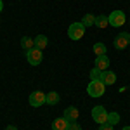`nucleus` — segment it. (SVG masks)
Instances as JSON below:
<instances>
[{"label":"nucleus","instance_id":"423d86ee","mask_svg":"<svg viewBox=\"0 0 130 130\" xmlns=\"http://www.w3.org/2000/svg\"><path fill=\"white\" fill-rule=\"evenodd\" d=\"M47 99V94H43L42 90H35L33 94H30V106L31 108H40L45 104Z\"/></svg>","mask_w":130,"mask_h":130},{"label":"nucleus","instance_id":"dca6fc26","mask_svg":"<svg viewBox=\"0 0 130 130\" xmlns=\"http://www.w3.org/2000/svg\"><path fill=\"white\" fill-rule=\"evenodd\" d=\"M82 24H83L85 28H89V26H95V16H92V14H85L83 19H82Z\"/></svg>","mask_w":130,"mask_h":130},{"label":"nucleus","instance_id":"f03ea898","mask_svg":"<svg viewBox=\"0 0 130 130\" xmlns=\"http://www.w3.org/2000/svg\"><path fill=\"white\" fill-rule=\"evenodd\" d=\"M83 35H85V26L80 23H71L70 28H68V37H70L71 40H80V38H83Z\"/></svg>","mask_w":130,"mask_h":130},{"label":"nucleus","instance_id":"412c9836","mask_svg":"<svg viewBox=\"0 0 130 130\" xmlns=\"http://www.w3.org/2000/svg\"><path fill=\"white\" fill-rule=\"evenodd\" d=\"M97 130H113V125H109V123H102V125H99Z\"/></svg>","mask_w":130,"mask_h":130},{"label":"nucleus","instance_id":"20e7f679","mask_svg":"<svg viewBox=\"0 0 130 130\" xmlns=\"http://www.w3.org/2000/svg\"><path fill=\"white\" fill-rule=\"evenodd\" d=\"M108 111L104 109L102 106H95L94 109H92V120L95 121V123H99V125H102V123H108Z\"/></svg>","mask_w":130,"mask_h":130},{"label":"nucleus","instance_id":"7ed1b4c3","mask_svg":"<svg viewBox=\"0 0 130 130\" xmlns=\"http://www.w3.org/2000/svg\"><path fill=\"white\" fill-rule=\"evenodd\" d=\"M109 26H115V28H120L125 24V21H127V16H125V12L123 10H113L109 16Z\"/></svg>","mask_w":130,"mask_h":130},{"label":"nucleus","instance_id":"5701e85b","mask_svg":"<svg viewBox=\"0 0 130 130\" xmlns=\"http://www.w3.org/2000/svg\"><path fill=\"white\" fill-rule=\"evenodd\" d=\"M2 10H4V2L0 0V12H2Z\"/></svg>","mask_w":130,"mask_h":130},{"label":"nucleus","instance_id":"2eb2a0df","mask_svg":"<svg viewBox=\"0 0 130 130\" xmlns=\"http://www.w3.org/2000/svg\"><path fill=\"white\" fill-rule=\"evenodd\" d=\"M45 102H47L49 106H56V104L59 102V94H57V92H49V94H47Z\"/></svg>","mask_w":130,"mask_h":130},{"label":"nucleus","instance_id":"f257e3e1","mask_svg":"<svg viewBox=\"0 0 130 130\" xmlns=\"http://www.w3.org/2000/svg\"><path fill=\"white\" fill-rule=\"evenodd\" d=\"M106 92V85L101 80H90L89 87H87V94L90 97H101Z\"/></svg>","mask_w":130,"mask_h":130},{"label":"nucleus","instance_id":"9b49d317","mask_svg":"<svg viewBox=\"0 0 130 130\" xmlns=\"http://www.w3.org/2000/svg\"><path fill=\"white\" fill-rule=\"evenodd\" d=\"M70 128V121L66 118H56L52 121V130H68Z\"/></svg>","mask_w":130,"mask_h":130},{"label":"nucleus","instance_id":"39448f33","mask_svg":"<svg viewBox=\"0 0 130 130\" xmlns=\"http://www.w3.org/2000/svg\"><path fill=\"white\" fill-rule=\"evenodd\" d=\"M128 43H130V33H125V31H121L120 35H116V38L113 42V45H115L116 50H125L128 47Z\"/></svg>","mask_w":130,"mask_h":130},{"label":"nucleus","instance_id":"6ab92c4d","mask_svg":"<svg viewBox=\"0 0 130 130\" xmlns=\"http://www.w3.org/2000/svg\"><path fill=\"white\" fill-rule=\"evenodd\" d=\"M101 76H102V71L97 70L95 66L90 70V80H101Z\"/></svg>","mask_w":130,"mask_h":130},{"label":"nucleus","instance_id":"f8f14e48","mask_svg":"<svg viewBox=\"0 0 130 130\" xmlns=\"http://www.w3.org/2000/svg\"><path fill=\"white\" fill-rule=\"evenodd\" d=\"M47 45H49V38H47L45 35H37V37H35V47H37V49L43 50Z\"/></svg>","mask_w":130,"mask_h":130},{"label":"nucleus","instance_id":"ddd939ff","mask_svg":"<svg viewBox=\"0 0 130 130\" xmlns=\"http://www.w3.org/2000/svg\"><path fill=\"white\" fill-rule=\"evenodd\" d=\"M95 26H97V28H106V26H109V18L104 16V14L95 16Z\"/></svg>","mask_w":130,"mask_h":130},{"label":"nucleus","instance_id":"4468645a","mask_svg":"<svg viewBox=\"0 0 130 130\" xmlns=\"http://www.w3.org/2000/svg\"><path fill=\"white\" fill-rule=\"evenodd\" d=\"M21 47L24 50H30L35 47V38H30V37H23L21 38Z\"/></svg>","mask_w":130,"mask_h":130},{"label":"nucleus","instance_id":"1a4fd4ad","mask_svg":"<svg viewBox=\"0 0 130 130\" xmlns=\"http://www.w3.org/2000/svg\"><path fill=\"white\" fill-rule=\"evenodd\" d=\"M101 82H102L104 85H115V82H116V73H113V71H109V70L102 71Z\"/></svg>","mask_w":130,"mask_h":130},{"label":"nucleus","instance_id":"a211bd4d","mask_svg":"<svg viewBox=\"0 0 130 130\" xmlns=\"http://www.w3.org/2000/svg\"><path fill=\"white\" fill-rule=\"evenodd\" d=\"M108 123L113 125V127H115V125H118V123H120V115H118L116 111L109 113V115H108Z\"/></svg>","mask_w":130,"mask_h":130},{"label":"nucleus","instance_id":"6e6552de","mask_svg":"<svg viewBox=\"0 0 130 130\" xmlns=\"http://www.w3.org/2000/svg\"><path fill=\"white\" fill-rule=\"evenodd\" d=\"M78 116H80V111H78V108H75V106L66 108V109H64V115H62V118H66L70 123H71V121H76V120H78Z\"/></svg>","mask_w":130,"mask_h":130},{"label":"nucleus","instance_id":"4be33fe9","mask_svg":"<svg viewBox=\"0 0 130 130\" xmlns=\"http://www.w3.org/2000/svg\"><path fill=\"white\" fill-rule=\"evenodd\" d=\"M4 130H18V127H16V125H7Z\"/></svg>","mask_w":130,"mask_h":130},{"label":"nucleus","instance_id":"b1692460","mask_svg":"<svg viewBox=\"0 0 130 130\" xmlns=\"http://www.w3.org/2000/svg\"><path fill=\"white\" fill-rule=\"evenodd\" d=\"M121 130H130V127H123V128H121Z\"/></svg>","mask_w":130,"mask_h":130},{"label":"nucleus","instance_id":"0eeeda50","mask_svg":"<svg viewBox=\"0 0 130 130\" xmlns=\"http://www.w3.org/2000/svg\"><path fill=\"white\" fill-rule=\"evenodd\" d=\"M26 59H28V62H30L31 66H38L42 62V50L37 49V47L26 50Z\"/></svg>","mask_w":130,"mask_h":130},{"label":"nucleus","instance_id":"f3484780","mask_svg":"<svg viewBox=\"0 0 130 130\" xmlns=\"http://www.w3.org/2000/svg\"><path fill=\"white\" fill-rule=\"evenodd\" d=\"M94 52H95V56H106L108 49L102 42H97V43H94Z\"/></svg>","mask_w":130,"mask_h":130},{"label":"nucleus","instance_id":"aec40b11","mask_svg":"<svg viewBox=\"0 0 130 130\" xmlns=\"http://www.w3.org/2000/svg\"><path fill=\"white\" fill-rule=\"evenodd\" d=\"M68 130H82V127L76 123V121H71V123H70V128H68Z\"/></svg>","mask_w":130,"mask_h":130},{"label":"nucleus","instance_id":"9d476101","mask_svg":"<svg viewBox=\"0 0 130 130\" xmlns=\"http://www.w3.org/2000/svg\"><path fill=\"white\" fill-rule=\"evenodd\" d=\"M109 57L108 56H97V59H95V68L101 71H106L109 68Z\"/></svg>","mask_w":130,"mask_h":130}]
</instances>
